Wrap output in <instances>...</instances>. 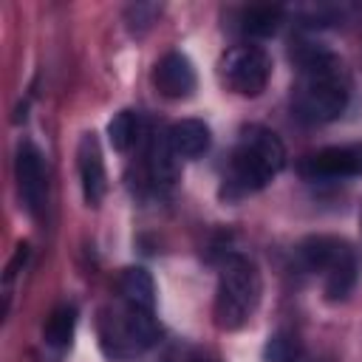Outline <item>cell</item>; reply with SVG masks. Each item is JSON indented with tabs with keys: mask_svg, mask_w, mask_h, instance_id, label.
Listing matches in <instances>:
<instances>
[{
	"mask_svg": "<svg viewBox=\"0 0 362 362\" xmlns=\"http://www.w3.org/2000/svg\"><path fill=\"white\" fill-rule=\"evenodd\" d=\"M300 82L294 88V113L308 124L337 119L348 105V82L339 59L322 48H305L297 54Z\"/></svg>",
	"mask_w": 362,
	"mask_h": 362,
	"instance_id": "1",
	"label": "cell"
},
{
	"mask_svg": "<svg viewBox=\"0 0 362 362\" xmlns=\"http://www.w3.org/2000/svg\"><path fill=\"white\" fill-rule=\"evenodd\" d=\"M283 167H286V147H283L280 136L269 127L249 124V127H243V133L232 150L221 195L226 201H240V198L263 189Z\"/></svg>",
	"mask_w": 362,
	"mask_h": 362,
	"instance_id": "2",
	"label": "cell"
},
{
	"mask_svg": "<svg viewBox=\"0 0 362 362\" xmlns=\"http://www.w3.org/2000/svg\"><path fill=\"white\" fill-rule=\"evenodd\" d=\"M260 300V277L249 257L229 255L221 269L215 294V322L226 331L240 328Z\"/></svg>",
	"mask_w": 362,
	"mask_h": 362,
	"instance_id": "3",
	"label": "cell"
},
{
	"mask_svg": "<svg viewBox=\"0 0 362 362\" xmlns=\"http://www.w3.org/2000/svg\"><path fill=\"white\" fill-rule=\"evenodd\" d=\"M221 74L226 85L240 96H257L266 90L272 76V59L257 45H235L221 59Z\"/></svg>",
	"mask_w": 362,
	"mask_h": 362,
	"instance_id": "4",
	"label": "cell"
},
{
	"mask_svg": "<svg viewBox=\"0 0 362 362\" xmlns=\"http://www.w3.org/2000/svg\"><path fill=\"white\" fill-rule=\"evenodd\" d=\"M17 187H20V198L23 206L40 218L48 201V178H45V164H42V153L31 144V141H20L17 147Z\"/></svg>",
	"mask_w": 362,
	"mask_h": 362,
	"instance_id": "5",
	"label": "cell"
},
{
	"mask_svg": "<svg viewBox=\"0 0 362 362\" xmlns=\"http://www.w3.org/2000/svg\"><path fill=\"white\" fill-rule=\"evenodd\" d=\"M362 173V144L356 147H325L300 161V175L308 181L351 178Z\"/></svg>",
	"mask_w": 362,
	"mask_h": 362,
	"instance_id": "6",
	"label": "cell"
},
{
	"mask_svg": "<svg viewBox=\"0 0 362 362\" xmlns=\"http://www.w3.org/2000/svg\"><path fill=\"white\" fill-rule=\"evenodd\" d=\"M153 82L158 88L161 96L167 99H187L195 90V68L192 62L181 54V51H170L158 59L156 71H153Z\"/></svg>",
	"mask_w": 362,
	"mask_h": 362,
	"instance_id": "7",
	"label": "cell"
},
{
	"mask_svg": "<svg viewBox=\"0 0 362 362\" xmlns=\"http://www.w3.org/2000/svg\"><path fill=\"white\" fill-rule=\"evenodd\" d=\"M76 164H79V178H82V192L88 204H99L105 195V161H102V150L93 133H85L79 139V150H76Z\"/></svg>",
	"mask_w": 362,
	"mask_h": 362,
	"instance_id": "8",
	"label": "cell"
},
{
	"mask_svg": "<svg viewBox=\"0 0 362 362\" xmlns=\"http://www.w3.org/2000/svg\"><path fill=\"white\" fill-rule=\"evenodd\" d=\"M351 246L339 238L331 235H311L305 240H300L297 246V260L305 272H328L342 255H348Z\"/></svg>",
	"mask_w": 362,
	"mask_h": 362,
	"instance_id": "9",
	"label": "cell"
},
{
	"mask_svg": "<svg viewBox=\"0 0 362 362\" xmlns=\"http://www.w3.org/2000/svg\"><path fill=\"white\" fill-rule=\"evenodd\" d=\"M167 141H170V150L175 158H198L209 150L212 136L201 119H181L170 127Z\"/></svg>",
	"mask_w": 362,
	"mask_h": 362,
	"instance_id": "10",
	"label": "cell"
},
{
	"mask_svg": "<svg viewBox=\"0 0 362 362\" xmlns=\"http://www.w3.org/2000/svg\"><path fill=\"white\" fill-rule=\"evenodd\" d=\"M119 291L124 294L127 305H136V308H147L153 311L156 305V286H153V277L147 269L141 266H130L122 272L119 277Z\"/></svg>",
	"mask_w": 362,
	"mask_h": 362,
	"instance_id": "11",
	"label": "cell"
},
{
	"mask_svg": "<svg viewBox=\"0 0 362 362\" xmlns=\"http://www.w3.org/2000/svg\"><path fill=\"white\" fill-rule=\"evenodd\" d=\"M356 272H359V266H356V255L351 249L325 272V300H331V303L345 300L356 286Z\"/></svg>",
	"mask_w": 362,
	"mask_h": 362,
	"instance_id": "12",
	"label": "cell"
},
{
	"mask_svg": "<svg viewBox=\"0 0 362 362\" xmlns=\"http://www.w3.org/2000/svg\"><path fill=\"white\" fill-rule=\"evenodd\" d=\"M283 20V8L277 6H249L240 11V31L249 37H269L277 31Z\"/></svg>",
	"mask_w": 362,
	"mask_h": 362,
	"instance_id": "13",
	"label": "cell"
},
{
	"mask_svg": "<svg viewBox=\"0 0 362 362\" xmlns=\"http://www.w3.org/2000/svg\"><path fill=\"white\" fill-rule=\"evenodd\" d=\"M74 331H76V308L68 303L57 305L45 322V342L51 348H68L74 339Z\"/></svg>",
	"mask_w": 362,
	"mask_h": 362,
	"instance_id": "14",
	"label": "cell"
},
{
	"mask_svg": "<svg viewBox=\"0 0 362 362\" xmlns=\"http://www.w3.org/2000/svg\"><path fill=\"white\" fill-rule=\"evenodd\" d=\"M300 339L291 331H274L263 345V362H300Z\"/></svg>",
	"mask_w": 362,
	"mask_h": 362,
	"instance_id": "15",
	"label": "cell"
},
{
	"mask_svg": "<svg viewBox=\"0 0 362 362\" xmlns=\"http://www.w3.org/2000/svg\"><path fill=\"white\" fill-rule=\"evenodd\" d=\"M136 136H139V116L133 110H119L107 124V139H110L113 150H119V153L130 150Z\"/></svg>",
	"mask_w": 362,
	"mask_h": 362,
	"instance_id": "16",
	"label": "cell"
},
{
	"mask_svg": "<svg viewBox=\"0 0 362 362\" xmlns=\"http://www.w3.org/2000/svg\"><path fill=\"white\" fill-rule=\"evenodd\" d=\"M158 11H161V6H156V3H136V6H130L127 14H124L127 28H130L133 34H141L144 28L153 25V20H156Z\"/></svg>",
	"mask_w": 362,
	"mask_h": 362,
	"instance_id": "17",
	"label": "cell"
},
{
	"mask_svg": "<svg viewBox=\"0 0 362 362\" xmlns=\"http://www.w3.org/2000/svg\"><path fill=\"white\" fill-rule=\"evenodd\" d=\"M25 260H28V243H20L17 252H14V257H11V263L6 266V280H11L20 272V266H25Z\"/></svg>",
	"mask_w": 362,
	"mask_h": 362,
	"instance_id": "18",
	"label": "cell"
},
{
	"mask_svg": "<svg viewBox=\"0 0 362 362\" xmlns=\"http://www.w3.org/2000/svg\"><path fill=\"white\" fill-rule=\"evenodd\" d=\"M189 362H221V356L212 354V351H195V354L189 356Z\"/></svg>",
	"mask_w": 362,
	"mask_h": 362,
	"instance_id": "19",
	"label": "cell"
},
{
	"mask_svg": "<svg viewBox=\"0 0 362 362\" xmlns=\"http://www.w3.org/2000/svg\"><path fill=\"white\" fill-rule=\"evenodd\" d=\"M161 362H170V359H161Z\"/></svg>",
	"mask_w": 362,
	"mask_h": 362,
	"instance_id": "20",
	"label": "cell"
}]
</instances>
